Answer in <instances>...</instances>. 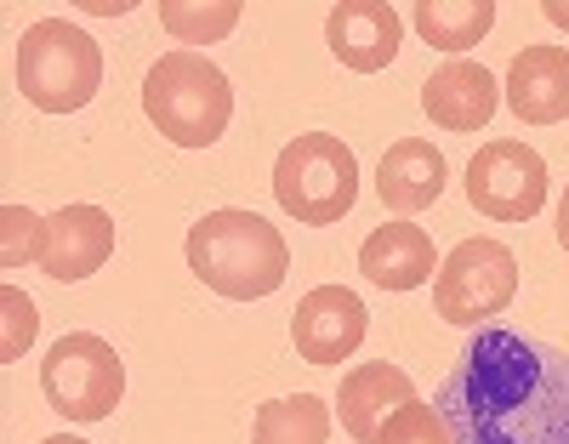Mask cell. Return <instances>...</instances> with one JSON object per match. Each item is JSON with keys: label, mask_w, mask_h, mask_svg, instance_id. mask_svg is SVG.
<instances>
[{"label": "cell", "mask_w": 569, "mask_h": 444, "mask_svg": "<svg viewBox=\"0 0 569 444\" xmlns=\"http://www.w3.org/2000/svg\"><path fill=\"white\" fill-rule=\"evenodd\" d=\"M376 444H450V427H445V416H439L433 405L410 399V405H399V411L382 422Z\"/></svg>", "instance_id": "ffe728a7"}, {"label": "cell", "mask_w": 569, "mask_h": 444, "mask_svg": "<svg viewBox=\"0 0 569 444\" xmlns=\"http://www.w3.org/2000/svg\"><path fill=\"white\" fill-rule=\"evenodd\" d=\"M0 314H7V336H0V365H18L29 354V342L40 330V314L34 303L18 290V285H0Z\"/></svg>", "instance_id": "7402d4cb"}, {"label": "cell", "mask_w": 569, "mask_h": 444, "mask_svg": "<svg viewBox=\"0 0 569 444\" xmlns=\"http://www.w3.org/2000/svg\"><path fill=\"white\" fill-rule=\"evenodd\" d=\"M410 23L433 52L461 58L467 46H479L496 29V0H416Z\"/></svg>", "instance_id": "e0dca14e"}, {"label": "cell", "mask_w": 569, "mask_h": 444, "mask_svg": "<svg viewBox=\"0 0 569 444\" xmlns=\"http://www.w3.org/2000/svg\"><path fill=\"white\" fill-rule=\"evenodd\" d=\"M359 268L382 290H416L433 279L439 257H433V239H427L421 223H382L359 245Z\"/></svg>", "instance_id": "2e32d148"}, {"label": "cell", "mask_w": 569, "mask_h": 444, "mask_svg": "<svg viewBox=\"0 0 569 444\" xmlns=\"http://www.w3.org/2000/svg\"><path fill=\"white\" fill-rule=\"evenodd\" d=\"M40 444H86V438H74V433H52V438H40Z\"/></svg>", "instance_id": "d4e9b609"}, {"label": "cell", "mask_w": 569, "mask_h": 444, "mask_svg": "<svg viewBox=\"0 0 569 444\" xmlns=\"http://www.w3.org/2000/svg\"><path fill=\"white\" fill-rule=\"evenodd\" d=\"M273 200L284 217L308 228L342 223L359 200V160L337 131H302L297 142L279 148L273 160Z\"/></svg>", "instance_id": "277c9868"}, {"label": "cell", "mask_w": 569, "mask_h": 444, "mask_svg": "<svg viewBox=\"0 0 569 444\" xmlns=\"http://www.w3.org/2000/svg\"><path fill=\"white\" fill-rule=\"evenodd\" d=\"M370 330V314L365 303L348 290V285H313L297 314H291V342L308 365H342L359 354V342Z\"/></svg>", "instance_id": "9c48e42d"}, {"label": "cell", "mask_w": 569, "mask_h": 444, "mask_svg": "<svg viewBox=\"0 0 569 444\" xmlns=\"http://www.w3.org/2000/svg\"><path fill=\"white\" fill-rule=\"evenodd\" d=\"M450 444H569V359L547 342L490 325L439 387Z\"/></svg>", "instance_id": "6da1fadb"}, {"label": "cell", "mask_w": 569, "mask_h": 444, "mask_svg": "<svg viewBox=\"0 0 569 444\" xmlns=\"http://www.w3.org/2000/svg\"><path fill=\"white\" fill-rule=\"evenodd\" d=\"M114 257V217L103 206H63L46 217L40 268L52 279H91Z\"/></svg>", "instance_id": "8fae6325"}, {"label": "cell", "mask_w": 569, "mask_h": 444, "mask_svg": "<svg viewBox=\"0 0 569 444\" xmlns=\"http://www.w3.org/2000/svg\"><path fill=\"white\" fill-rule=\"evenodd\" d=\"M507 109L525 126L569 120V46H525L507 69Z\"/></svg>", "instance_id": "4fadbf2b"}, {"label": "cell", "mask_w": 569, "mask_h": 444, "mask_svg": "<svg viewBox=\"0 0 569 444\" xmlns=\"http://www.w3.org/2000/svg\"><path fill=\"white\" fill-rule=\"evenodd\" d=\"M541 12H547V23H558V29H569V0H547V7H541Z\"/></svg>", "instance_id": "603a6c76"}, {"label": "cell", "mask_w": 569, "mask_h": 444, "mask_svg": "<svg viewBox=\"0 0 569 444\" xmlns=\"http://www.w3.org/2000/svg\"><path fill=\"white\" fill-rule=\"evenodd\" d=\"M445 182H450V166L427 137H399L382 155V166H376V194H382V206L399 211V217L439 206Z\"/></svg>", "instance_id": "5bb4252c"}, {"label": "cell", "mask_w": 569, "mask_h": 444, "mask_svg": "<svg viewBox=\"0 0 569 444\" xmlns=\"http://www.w3.org/2000/svg\"><path fill=\"white\" fill-rule=\"evenodd\" d=\"M40 234H46V217H34L29 206H7L0 211V263L7 268L40 263Z\"/></svg>", "instance_id": "44dd1931"}, {"label": "cell", "mask_w": 569, "mask_h": 444, "mask_svg": "<svg viewBox=\"0 0 569 444\" xmlns=\"http://www.w3.org/2000/svg\"><path fill=\"white\" fill-rule=\"evenodd\" d=\"M330 411L319 393H291V399H268L251 422V444H325Z\"/></svg>", "instance_id": "ac0fdd59"}, {"label": "cell", "mask_w": 569, "mask_h": 444, "mask_svg": "<svg viewBox=\"0 0 569 444\" xmlns=\"http://www.w3.org/2000/svg\"><path fill=\"white\" fill-rule=\"evenodd\" d=\"M18 86L40 115H74L103 86V52L69 18H40L18 40Z\"/></svg>", "instance_id": "5b68a950"}, {"label": "cell", "mask_w": 569, "mask_h": 444, "mask_svg": "<svg viewBox=\"0 0 569 444\" xmlns=\"http://www.w3.org/2000/svg\"><path fill=\"white\" fill-rule=\"evenodd\" d=\"M416 399V387L399 365L388 359H370V365H353L342 376V393H337V411H342V433L359 438V444H376V433H382V422Z\"/></svg>", "instance_id": "9a60e30c"}, {"label": "cell", "mask_w": 569, "mask_h": 444, "mask_svg": "<svg viewBox=\"0 0 569 444\" xmlns=\"http://www.w3.org/2000/svg\"><path fill=\"white\" fill-rule=\"evenodd\" d=\"M467 200L490 223H530L547 206V160L530 142L496 137L467 166Z\"/></svg>", "instance_id": "ba28073f"}, {"label": "cell", "mask_w": 569, "mask_h": 444, "mask_svg": "<svg viewBox=\"0 0 569 444\" xmlns=\"http://www.w3.org/2000/svg\"><path fill=\"white\" fill-rule=\"evenodd\" d=\"M142 115L177 148H211L233 120V86L211 58L182 46L142 75Z\"/></svg>", "instance_id": "3957f363"}, {"label": "cell", "mask_w": 569, "mask_h": 444, "mask_svg": "<svg viewBox=\"0 0 569 444\" xmlns=\"http://www.w3.org/2000/svg\"><path fill=\"white\" fill-rule=\"evenodd\" d=\"M518 296V257L501 239H461L433 274V314L450 325H485Z\"/></svg>", "instance_id": "52a82bcc"}, {"label": "cell", "mask_w": 569, "mask_h": 444, "mask_svg": "<svg viewBox=\"0 0 569 444\" xmlns=\"http://www.w3.org/2000/svg\"><path fill=\"white\" fill-rule=\"evenodd\" d=\"M160 23L171 40H188V52L194 46H211V40H228L233 23H240V0H200V7H188V0H160Z\"/></svg>", "instance_id": "d6986e66"}, {"label": "cell", "mask_w": 569, "mask_h": 444, "mask_svg": "<svg viewBox=\"0 0 569 444\" xmlns=\"http://www.w3.org/2000/svg\"><path fill=\"white\" fill-rule=\"evenodd\" d=\"M325 40L337 63H348L353 75H376L399 58L405 46V18L388 7V0H342L325 18Z\"/></svg>", "instance_id": "30bf717a"}, {"label": "cell", "mask_w": 569, "mask_h": 444, "mask_svg": "<svg viewBox=\"0 0 569 444\" xmlns=\"http://www.w3.org/2000/svg\"><path fill=\"white\" fill-rule=\"evenodd\" d=\"M40 393L69 422H109L114 405L126 399V365L114 354V342L91 330L58 336L40 359Z\"/></svg>", "instance_id": "8992f818"}, {"label": "cell", "mask_w": 569, "mask_h": 444, "mask_svg": "<svg viewBox=\"0 0 569 444\" xmlns=\"http://www.w3.org/2000/svg\"><path fill=\"white\" fill-rule=\"evenodd\" d=\"M496 103H501V86L485 63L450 58L445 69L421 80V109L439 131H479V126H490Z\"/></svg>", "instance_id": "7c38bea8"}, {"label": "cell", "mask_w": 569, "mask_h": 444, "mask_svg": "<svg viewBox=\"0 0 569 444\" xmlns=\"http://www.w3.org/2000/svg\"><path fill=\"white\" fill-rule=\"evenodd\" d=\"M188 268L228 303H257V296H273L291 274V245L268 217L228 206L206 211L188 228Z\"/></svg>", "instance_id": "7a4b0ae2"}, {"label": "cell", "mask_w": 569, "mask_h": 444, "mask_svg": "<svg viewBox=\"0 0 569 444\" xmlns=\"http://www.w3.org/2000/svg\"><path fill=\"white\" fill-rule=\"evenodd\" d=\"M558 245L569 251V188H563V200H558Z\"/></svg>", "instance_id": "cb8c5ba5"}]
</instances>
